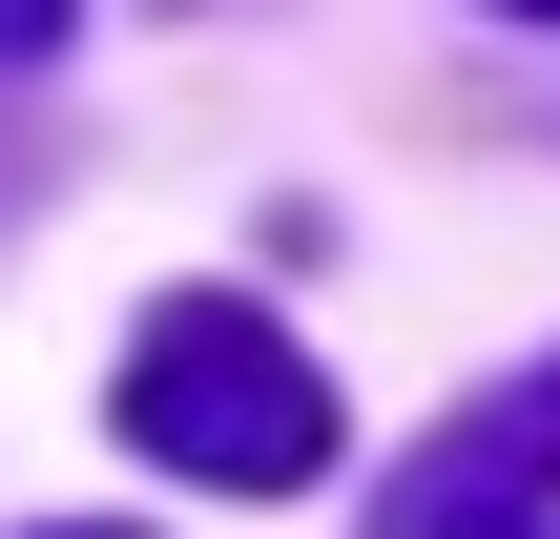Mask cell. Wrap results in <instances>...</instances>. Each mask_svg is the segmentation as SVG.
I'll return each instance as SVG.
<instances>
[{"label": "cell", "instance_id": "6da1fadb", "mask_svg": "<svg viewBox=\"0 0 560 539\" xmlns=\"http://www.w3.org/2000/svg\"><path fill=\"white\" fill-rule=\"evenodd\" d=\"M125 436H145L166 478H208V499H291V478L332 457V374H312L249 291H166V312L125 332Z\"/></svg>", "mask_w": 560, "mask_h": 539}, {"label": "cell", "instance_id": "7a4b0ae2", "mask_svg": "<svg viewBox=\"0 0 560 539\" xmlns=\"http://www.w3.org/2000/svg\"><path fill=\"white\" fill-rule=\"evenodd\" d=\"M540 519H560V374L478 395V415L374 499V539H540Z\"/></svg>", "mask_w": 560, "mask_h": 539}, {"label": "cell", "instance_id": "3957f363", "mask_svg": "<svg viewBox=\"0 0 560 539\" xmlns=\"http://www.w3.org/2000/svg\"><path fill=\"white\" fill-rule=\"evenodd\" d=\"M42 42H62V0H0V62H42Z\"/></svg>", "mask_w": 560, "mask_h": 539}, {"label": "cell", "instance_id": "277c9868", "mask_svg": "<svg viewBox=\"0 0 560 539\" xmlns=\"http://www.w3.org/2000/svg\"><path fill=\"white\" fill-rule=\"evenodd\" d=\"M62 539H125V519H62Z\"/></svg>", "mask_w": 560, "mask_h": 539}, {"label": "cell", "instance_id": "5b68a950", "mask_svg": "<svg viewBox=\"0 0 560 539\" xmlns=\"http://www.w3.org/2000/svg\"><path fill=\"white\" fill-rule=\"evenodd\" d=\"M520 21H560V0H520Z\"/></svg>", "mask_w": 560, "mask_h": 539}]
</instances>
